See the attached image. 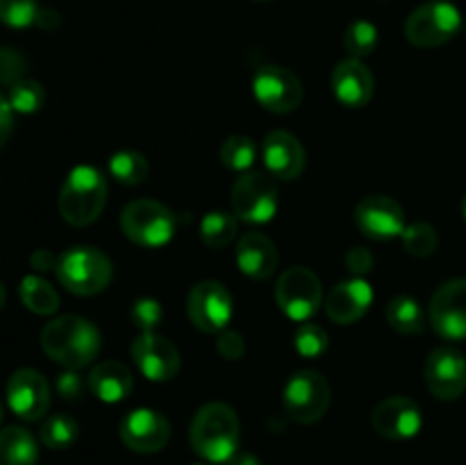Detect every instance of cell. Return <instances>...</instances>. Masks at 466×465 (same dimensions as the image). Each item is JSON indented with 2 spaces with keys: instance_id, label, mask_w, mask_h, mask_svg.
I'll use <instances>...</instances> for the list:
<instances>
[{
  "instance_id": "32",
  "label": "cell",
  "mask_w": 466,
  "mask_h": 465,
  "mask_svg": "<svg viewBox=\"0 0 466 465\" xmlns=\"http://www.w3.org/2000/svg\"><path fill=\"white\" fill-rule=\"evenodd\" d=\"M7 100L14 112L32 114L44 108L46 91L36 80H18L9 87Z\"/></svg>"
},
{
  "instance_id": "12",
  "label": "cell",
  "mask_w": 466,
  "mask_h": 465,
  "mask_svg": "<svg viewBox=\"0 0 466 465\" xmlns=\"http://www.w3.org/2000/svg\"><path fill=\"white\" fill-rule=\"evenodd\" d=\"M132 358L148 381L167 383L177 377L182 358L177 346L159 333H141L132 342Z\"/></svg>"
},
{
  "instance_id": "5",
  "label": "cell",
  "mask_w": 466,
  "mask_h": 465,
  "mask_svg": "<svg viewBox=\"0 0 466 465\" xmlns=\"http://www.w3.org/2000/svg\"><path fill=\"white\" fill-rule=\"evenodd\" d=\"M121 231L135 244L157 249L171 242L176 232V214L159 201H132L121 212Z\"/></svg>"
},
{
  "instance_id": "35",
  "label": "cell",
  "mask_w": 466,
  "mask_h": 465,
  "mask_svg": "<svg viewBox=\"0 0 466 465\" xmlns=\"http://www.w3.org/2000/svg\"><path fill=\"white\" fill-rule=\"evenodd\" d=\"M294 342L300 356H305V358H319L328 349V333L319 324H303L296 331Z\"/></svg>"
},
{
  "instance_id": "19",
  "label": "cell",
  "mask_w": 466,
  "mask_h": 465,
  "mask_svg": "<svg viewBox=\"0 0 466 465\" xmlns=\"http://www.w3.org/2000/svg\"><path fill=\"white\" fill-rule=\"evenodd\" d=\"M262 160L278 181H296L305 169V149L291 132L273 130L264 137Z\"/></svg>"
},
{
  "instance_id": "6",
  "label": "cell",
  "mask_w": 466,
  "mask_h": 465,
  "mask_svg": "<svg viewBox=\"0 0 466 465\" xmlns=\"http://www.w3.org/2000/svg\"><path fill=\"white\" fill-rule=\"evenodd\" d=\"M462 27V14L453 3L435 0L414 9L405 21V36L417 48H437L453 39Z\"/></svg>"
},
{
  "instance_id": "1",
  "label": "cell",
  "mask_w": 466,
  "mask_h": 465,
  "mask_svg": "<svg viewBox=\"0 0 466 465\" xmlns=\"http://www.w3.org/2000/svg\"><path fill=\"white\" fill-rule=\"evenodd\" d=\"M41 349L66 369H82L94 363L100 351V333L89 319L62 315L41 331Z\"/></svg>"
},
{
  "instance_id": "20",
  "label": "cell",
  "mask_w": 466,
  "mask_h": 465,
  "mask_svg": "<svg viewBox=\"0 0 466 465\" xmlns=\"http://www.w3.org/2000/svg\"><path fill=\"white\" fill-rule=\"evenodd\" d=\"M376 80L362 59H341L332 71V91L346 108H364L373 98Z\"/></svg>"
},
{
  "instance_id": "17",
  "label": "cell",
  "mask_w": 466,
  "mask_h": 465,
  "mask_svg": "<svg viewBox=\"0 0 466 465\" xmlns=\"http://www.w3.org/2000/svg\"><path fill=\"white\" fill-rule=\"evenodd\" d=\"M7 404L25 422L44 418L50 406V386L44 374L30 367L16 369L7 381Z\"/></svg>"
},
{
  "instance_id": "43",
  "label": "cell",
  "mask_w": 466,
  "mask_h": 465,
  "mask_svg": "<svg viewBox=\"0 0 466 465\" xmlns=\"http://www.w3.org/2000/svg\"><path fill=\"white\" fill-rule=\"evenodd\" d=\"M35 23L39 27H44V30H55V27L59 26V16L53 12V9H39Z\"/></svg>"
},
{
  "instance_id": "18",
  "label": "cell",
  "mask_w": 466,
  "mask_h": 465,
  "mask_svg": "<svg viewBox=\"0 0 466 465\" xmlns=\"http://www.w3.org/2000/svg\"><path fill=\"white\" fill-rule=\"evenodd\" d=\"M371 424L387 440H410L421 431L423 415L414 399L405 395L387 397L373 408Z\"/></svg>"
},
{
  "instance_id": "2",
  "label": "cell",
  "mask_w": 466,
  "mask_h": 465,
  "mask_svg": "<svg viewBox=\"0 0 466 465\" xmlns=\"http://www.w3.org/2000/svg\"><path fill=\"white\" fill-rule=\"evenodd\" d=\"M189 442L196 454L209 463H228L239 451V418L235 408L223 401H209L198 408L189 429Z\"/></svg>"
},
{
  "instance_id": "21",
  "label": "cell",
  "mask_w": 466,
  "mask_h": 465,
  "mask_svg": "<svg viewBox=\"0 0 466 465\" xmlns=\"http://www.w3.org/2000/svg\"><path fill=\"white\" fill-rule=\"evenodd\" d=\"M373 301V292L367 281L353 278V281L339 283L332 287L326 296V313L335 324H355L367 315Z\"/></svg>"
},
{
  "instance_id": "16",
  "label": "cell",
  "mask_w": 466,
  "mask_h": 465,
  "mask_svg": "<svg viewBox=\"0 0 466 465\" xmlns=\"http://www.w3.org/2000/svg\"><path fill=\"white\" fill-rule=\"evenodd\" d=\"M355 223L371 240H391L403 235V205L385 194H369L355 208Z\"/></svg>"
},
{
  "instance_id": "28",
  "label": "cell",
  "mask_w": 466,
  "mask_h": 465,
  "mask_svg": "<svg viewBox=\"0 0 466 465\" xmlns=\"http://www.w3.org/2000/svg\"><path fill=\"white\" fill-rule=\"evenodd\" d=\"M237 235V217L223 210H214L208 212L200 222V240L209 246V249H223L230 244Z\"/></svg>"
},
{
  "instance_id": "47",
  "label": "cell",
  "mask_w": 466,
  "mask_h": 465,
  "mask_svg": "<svg viewBox=\"0 0 466 465\" xmlns=\"http://www.w3.org/2000/svg\"><path fill=\"white\" fill-rule=\"evenodd\" d=\"M0 422H3V406H0Z\"/></svg>"
},
{
  "instance_id": "10",
  "label": "cell",
  "mask_w": 466,
  "mask_h": 465,
  "mask_svg": "<svg viewBox=\"0 0 466 465\" xmlns=\"http://www.w3.org/2000/svg\"><path fill=\"white\" fill-rule=\"evenodd\" d=\"M187 313H189L191 324L203 333H221L230 324L235 304H232V294L223 283L200 281L189 292Z\"/></svg>"
},
{
  "instance_id": "15",
  "label": "cell",
  "mask_w": 466,
  "mask_h": 465,
  "mask_svg": "<svg viewBox=\"0 0 466 465\" xmlns=\"http://www.w3.org/2000/svg\"><path fill=\"white\" fill-rule=\"evenodd\" d=\"M426 386L437 399L455 401L466 392V358L453 346L431 351L426 360Z\"/></svg>"
},
{
  "instance_id": "36",
  "label": "cell",
  "mask_w": 466,
  "mask_h": 465,
  "mask_svg": "<svg viewBox=\"0 0 466 465\" xmlns=\"http://www.w3.org/2000/svg\"><path fill=\"white\" fill-rule=\"evenodd\" d=\"M130 319L141 333H155V328L162 324L164 310L155 299H139L132 305Z\"/></svg>"
},
{
  "instance_id": "37",
  "label": "cell",
  "mask_w": 466,
  "mask_h": 465,
  "mask_svg": "<svg viewBox=\"0 0 466 465\" xmlns=\"http://www.w3.org/2000/svg\"><path fill=\"white\" fill-rule=\"evenodd\" d=\"M25 67H27L25 57H23L16 48L0 46V82H3V85L12 87L14 82L23 80Z\"/></svg>"
},
{
  "instance_id": "46",
  "label": "cell",
  "mask_w": 466,
  "mask_h": 465,
  "mask_svg": "<svg viewBox=\"0 0 466 465\" xmlns=\"http://www.w3.org/2000/svg\"><path fill=\"white\" fill-rule=\"evenodd\" d=\"M462 214H464V222H466V194H464V199H462Z\"/></svg>"
},
{
  "instance_id": "33",
  "label": "cell",
  "mask_w": 466,
  "mask_h": 465,
  "mask_svg": "<svg viewBox=\"0 0 466 465\" xmlns=\"http://www.w3.org/2000/svg\"><path fill=\"white\" fill-rule=\"evenodd\" d=\"M344 46H346V50L350 53V57H355V59L371 55L378 46L376 26L369 21L350 23L344 32Z\"/></svg>"
},
{
  "instance_id": "39",
  "label": "cell",
  "mask_w": 466,
  "mask_h": 465,
  "mask_svg": "<svg viewBox=\"0 0 466 465\" xmlns=\"http://www.w3.org/2000/svg\"><path fill=\"white\" fill-rule=\"evenodd\" d=\"M344 263H346V267H349L350 274H355V276H362V274L371 272L373 255H371V251L364 249V246H353V249L346 253Z\"/></svg>"
},
{
  "instance_id": "40",
  "label": "cell",
  "mask_w": 466,
  "mask_h": 465,
  "mask_svg": "<svg viewBox=\"0 0 466 465\" xmlns=\"http://www.w3.org/2000/svg\"><path fill=\"white\" fill-rule=\"evenodd\" d=\"M57 392L64 399H80L82 397V378L77 377L76 369L59 374L57 378Z\"/></svg>"
},
{
  "instance_id": "22",
  "label": "cell",
  "mask_w": 466,
  "mask_h": 465,
  "mask_svg": "<svg viewBox=\"0 0 466 465\" xmlns=\"http://www.w3.org/2000/svg\"><path fill=\"white\" fill-rule=\"evenodd\" d=\"M235 258L246 276L264 281L278 269L280 255H278V246L271 237H267L264 232H246L237 242Z\"/></svg>"
},
{
  "instance_id": "41",
  "label": "cell",
  "mask_w": 466,
  "mask_h": 465,
  "mask_svg": "<svg viewBox=\"0 0 466 465\" xmlns=\"http://www.w3.org/2000/svg\"><path fill=\"white\" fill-rule=\"evenodd\" d=\"M14 130V109L9 105L7 98L0 96V146H5V141L9 140Z\"/></svg>"
},
{
  "instance_id": "9",
  "label": "cell",
  "mask_w": 466,
  "mask_h": 465,
  "mask_svg": "<svg viewBox=\"0 0 466 465\" xmlns=\"http://www.w3.org/2000/svg\"><path fill=\"white\" fill-rule=\"evenodd\" d=\"M235 217L248 223H267L276 217L278 187L267 173L246 171L232 185Z\"/></svg>"
},
{
  "instance_id": "29",
  "label": "cell",
  "mask_w": 466,
  "mask_h": 465,
  "mask_svg": "<svg viewBox=\"0 0 466 465\" xmlns=\"http://www.w3.org/2000/svg\"><path fill=\"white\" fill-rule=\"evenodd\" d=\"M77 433H80V427H77L76 419L71 415H50L44 424H41V442H44L48 450L62 451L68 450L73 442L77 440Z\"/></svg>"
},
{
  "instance_id": "42",
  "label": "cell",
  "mask_w": 466,
  "mask_h": 465,
  "mask_svg": "<svg viewBox=\"0 0 466 465\" xmlns=\"http://www.w3.org/2000/svg\"><path fill=\"white\" fill-rule=\"evenodd\" d=\"M59 260L50 253L48 249H39L32 253L30 264L36 269V272H50V269H57Z\"/></svg>"
},
{
  "instance_id": "30",
  "label": "cell",
  "mask_w": 466,
  "mask_h": 465,
  "mask_svg": "<svg viewBox=\"0 0 466 465\" xmlns=\"http://www.w3.org/2000/svg\"><path fill=\"white\" fill-rule=\"evenodd\" d=\"M218 155H221V162L228 169H232V171H248L255 164L258 150H255V144L250 137L232 135L223 141Z\"/></svg>"
},
{
  "instance_id": "24",
  "label": "cell",
  "mask_w": 466,
  "mask_h": 465,
  "mask_svg": "<svg viewBox=\"0 0 466 465\" xmlns=\"http://www.w3.org/2000/svg\"><path fill=\"white\" fill-rule=\"evenodd\" d=\"M39 447L27 429L7 427L0 431V465H36Z\"/></svg>"
},
{
  "instance_id": "27",
  "label": "cell",
  "mask_w": 466,
  "mask_h": 465,
  "mask_svg": "<svg viewBox=\"0 0 466 465\" xmlns=\"http://www.w3.org/2000/svg\"><path fill=\"white\" fill-rule=\"evenodd\" d=\"M109 173L123 185H141V182L148 181L150 164L137 150H118L109 160Z\"/></svg>"
},
{
  "instance_id": "48",
  "label": "cell",
  "mask_w": 466,
  "mask_h": 465,
  "mask_svg": "<svg viewBox=\"0 0 466 465\" xmlns=\"http://www.w3.org/2000/svg\"><path fill=\"white\" fill-rule=\"evenodd\" d=\"M258 3H267V0H258Z\"/></svg>"
},
{
  "instance_id": "13",
  "label": "cell",
  "mask_w": 466,
  "mask_h": 465,
  "mask_svg": "<svg viewBox=\"0 0 466 465\" xmlns=\"http://www.w3.org/2000/svg\"><path fill=\"white\" fill-rule=\"evenodd\" d=\"M431 326L444 340H466V278L446 281L432 294Z\"/></svg>"
},
{
  "instance_id": "4",
  "label": "cell",
  "mask_w": 466,
  "mask_h": 465,
  "mask_svg": "<svg viewBox=\"0 0 466 465\" xmlns=\"http://www.w3.org/2000/svg\"><path fill=\"white\" fill-rule=\"evenodd\" d=\"M57 278L68 292L77 296H91L103 292L112 283V260L98 249L77 246L66 251L57 263Z\"/></svg>"
},
{
  "instance_id": "11",
  "label": "cell",
  "mask_w": 466,
  "mask_h": 465,
  "mask_svg": "<svg viewBox=\"0 0 466 465\" xmlns=\"http://www.w3.org/2000/svg\"><path fill=\"white\" fill-rule=\"evenodd\" d=\"M253 94L268 112L289 114L303 100V85L291 68L264 67L255 73Z\"/></svg>"
},
{
  "instance_id": "25",
  "label": "cell",
  "mask_w": 466,
  "mask_h": 465,
  "mask_svg": "<svg viewBox=\"0 0 466 465\" xmlns=\"http://www.w3.org/2000/svg\"><path fill=\"white\" fill-rule=\"evenodd\" d=\"M387 324H390L394 331L403 333V336H417L426 326V315H423L419 301H414L412 296H394L387 305Z\"/></svg>"
},
{
  "instance_id": "26",
  "label": "cell",
  "mask_w": 466,
  "mask_h": 465,
  "mask_svg": "<svg viewBox=\"0 0 466 465\" xmlns=\"http://www.w3.org/2000/svg\"><path fill=\"white\" fill-rule=\"evenodd\" d=\"M21 301L30 313L53 315L59 308V296L48 281L39 276H25L21 281Z\"/></svg>"
},
{
  "instance_id": "34",
  "label": "cell",
  "mask_w": 466,
  "mask_h": 465,
  "mask_svg": "<svg viewBox=\"0 0 466 465\" xmlns=\"http://www.w3.org/2000/svg\"><path fill=\"white\" fill-rule=\"evenodd\" d=\"M36 0H0V21L9 27H27L36 21Z\"/></svg>"
},
{
  "instance_id": "38",
  "label": "cell",
  "mask_w": 466,
  "mask_h": 465,
  "mask_svg": "<svg viewBox=\"0 0 466 465\" xmlns=\"http://www.w3.org/2000/svg\"><path fill=\"white\" fill-rule=\"evenodd\" d=\"M217 349L226 360H241L246 354V342L244 337H241V333L228 331L226 328V331L218 333Z\"/></svg>"
},
{
  "instance_id": "44",
  "label": "cell",
  "mask_w": 466,
  "mask_h": 465,
  "mask_svg": "<svg viewBox=\"0 0 466 465\" xmlns=\"http://www.w3.org/2000/svg\"><path fill=\"white\" fill-rule=\"evenodd\" d=\"M223 465H259V459L255 454H248V451H237V454Z\"/></svg>"
},
{
  "instance_id": "23",
  "label": "cell",
  "mask_w": 466,
  "mask_h": 465,
  "mask_svg": "<svg viewBox=\"0 0 466 465\" xmlns=\"http://www.w3.org/2000/svg\"><path fill=\"white\" fill-rule=\"evenodd\" d=\"M89 388L105 404H118L127 399L135 388L132 372L118 360H100L89 372Z\"/></svg>"
},
{
  "instance_id": "8",
  "label": "cell",
  "mask_w": 466,
  "mask_h": 465,
  "mask_svg": "<svg viewBox=\"0 0 466 465\" xmlns=\"http://www.w3.org/2000/svg\"><path fill=\"white\" fill-rule=\"evenodd\" d=\"M276 301L294 322H308L323 304V287L317 274L308 267H291L278 278Z\"/></svg>"
},
{
  "instance_id": "31",
  "label": "cell",
  "mask_w": 466,
  "mask_h": 465,
  "mask_svg": "<svg viewBox=\"0 0 466 465\" xmlns=\"http://www.w3.org/2000/svg\"><path fill=\"white\" fill-rule=\"evenodd\" d=\"M403 246L410 255L428 258V255L435 253L437 246H440V235H437L435 228L426 222L410 223L403 231Z\"/></svg>"
},
{
  "instance_id": "45",
  "label": "cell",
  "mask_w": 466,
  "mask_h": 465,
  "mask_svg": "<svg viewBox=\"0 0 466 465\" xmlns=\"http://www.w3.org/2000/svg\"><path fill=\"white\" fill-rule=\"evenodd\" d=\"M5 299H7V294H5V287H3V283H0V310H3Z\"/></svg>"
},
{
  "instance_id": "7",
  "label": "cell",
  "mask_w": 466,
  "mask_h": 465,
  "mask_svg": "<svg viewBox=\"0 0 466 465\" xmlns=\"http://www.w3.org/2000/svg\"><path fill=\"white\" fill-rule=\"evenodd\" d=\"M285 410L296 424H314L330 408V383L317 369H300L285 386Z\"/></svg>"
},
{
  "instance_id": "3",
  "label": "cell",
  "mask_w": 466,
  "mask_h": 465,
  "mask_svg": "<svg viewBox=\"0 0 466 465\" xmlns=\"http://www.w3.org/2000/svg\"><path fill=\"white\" fill-rule=\"evenodd\" d=\"M59 214L71 226H89L103 212L107 203V181L96 167L73 169L59 190Z\"/></svg>"
},
{
  "instance_id": "14",
  "label": "cell",
  "mask_w": 466,
  "mask_h": 465,
  "mask_svg": "<svg viewBox=\"0 0 466 465\" xmlns=\"http://www.w3.org/2000/svg\"><path fill=\"white\" fill-rule=\"evenodd\" d=\"M118 433L127 450L137 454H155L171 440V424L157 410L137 408L123 418Z\"/></svg>"
}]
</instances>
